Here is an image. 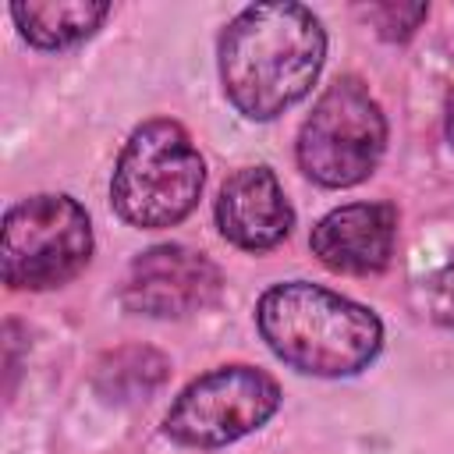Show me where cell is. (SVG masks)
I'll use <instances>...</instances> for the list:
<instances>
[{
  "label": "cell",
  "instance_id": "6da1fadb",
  "mask_svg": "<svg viewBox=\"0 0 454 454\" xmlns=\"http://www.w3.org/2000/svg\"><path fill=\"white\" fill-rule=\"evenodd\" d=\"M326 57L319 18L301 4H252L220 35V82L227 99L252 121L294 106Z\"/></svg>",
  "mask_w": 454,
  "mask_h": 454
},
{
  "label": "cell",
  "instance_id": "7a4b0ae2",
  "mask_svg": "<svg viewBox=\"0 0 454 454\" xmlns=\"http://www.w3.org/2000/svg\"><path fill=\"white\" fill-rule=\"evenodd\" d=\"M270 351L305 376H355L383 344V326L365 305L309 280L273 284L255 309Z\"/></svg>",
  "mask_w": 454,
  "mask_h": 454
},
{
  "label": "cell",
  "instance_id": "3957f363",
  "mask_svg": "<svg viewBox=\"0 0 454 454\" xmlns=\"http://www.w3.org/2000/svg\"><path fill=\"white\" fill-rule=\"evenodd\" d=\"M202 181L206 167L188 131L177 121L156 117L135 128L124 142L110 199L114 209L135 227H174L195 209Z\"/></svg>",
  "mask_w": 454,
  "mask_h": 454
},
{
  "label": "cell",
  "instance_id": "277c9868",
  "mask_svg": "<svg viewBox=\"0 0 454 454\" xmlns=\"http://www.w3.org/2000/svg\"><path fill=\"white\" fill-rule=\"evenodd\" d=\"M387 149V117L358 78H337L298 131V167L323 188L365 181Z\"/></svg>",
  "mask_w": 454,
  "mask_h": 454
},
{
  "label": "cell",
  "instance_id": "5b68a950",
  "mask_svg": "<svg viewBox=\"0 0 454 454\" xmlns=\"http://www.w3.org/2000/svg\"><path fill=\"white\" fill-rule=\"evenodd\" d=\"M89 255L92 223L71 195H32L4 213L0 262L11 287H60L85 270Z\"/></svg>",
  "mask_w": 454,
  "mask_h": 454
},
{
  "label": "cell",
  "instance_id": "8992f818",
  "mask_svg": "<svg viewBox=\"0 0 454 454\" xmlns=\"http://www.w3.org/2000/svg\"><path fill=\"white\" fill-rule=\"evenodd\" d=\"M277 404L280 387L273 376L252 365H220L177 394L163 429L184 447H223L255 433Z\"/></svg>",
  "mask_w": 454,
  "mask_h": 454
},
{
  "label": "cell",
  "instance_id": "52a82bcc",
  "mask_svg": "<svg viewBox=\"0 0 454 454\" xmlns=\"http://www.w3.org/2000/svg\"><path fill=\"white\" fill-rule=\"evenodd\" d=\"M220 270L202 252L184 245H153L128 266L121 298L138 316L181 319L209 309L220 298Z\"/></svg>",
  "mask_w": 454,
  "mask_h": 454
},
{
  "label": "cell",
  "instance_id": "ba28073f",
  "mask_svg": "<svg viewBox=\"0 0 454 454\" xmlns=\"http://www.w3.org/2000/svg\"><path fill=\"white\" fill-rule=\"evenodd\" d=\"M309 245L312 255L333 273H380L397 245V209L387 202H348L330 209L312 227Z\"/></svg>",
  "mask_w": 454,
  "mask_h": 454
},
{
  "label": "cell",
  "instance_id": "9c48e42d",
  "mask_svg": "<svg viewBox=\"0 0 454 454\" xmlns=\"http://www.w3.org/2000/svg\"><path fill=\"white\" fill-rule=\"evenodd\" d=\"M291 223L294 209L270 167H245L223 181L216 199V227L231 245L266 252L291 234Z\"/></svg>",
  "mask_w": 454,
  "mask_h": 454
},
{
  "label": "cell",
  "instance_id": "30bf717a",
  "mask_svg": "<svg viewBox=\"0 0 454 454\" xmlns=\"http://www.w3.org/2000/svg\"><path fill=\"white\" fill-rule=\"evenodd\" d=\"M106 14H110V4H92V0H53V4H14L11 7L14 25L39 50H67L89 39L103 25Z\"/></svg>",
  "mask_w": 454,
  "mask_h": 454
},
{
  "label": "cell",
  "instance_id": "8fae6325",
  "mask_svg": "<svg viewBox=\"0 0 454 454\" xmlns=\"http://www.w3.org/2000/svg\"><path fill=\"white\" fill-rule=\"evenodd\" d=\"M362 14L372 21V28L383 39L401 43V39H408L426 21L429 7L426 4H369V7H362Z\"/></svg>",
  "mask_w": 454,
  "mask_h": 454
},
{
  "label": "cell",
  "instance_id": "7c38bea8",
  "mask_svg": "<svg viewBox=\"0 0 454 454\" xmlns=\"http://www.w3.org/2000/svg\"><path fill=\"white\" fill-rule=\"evenodd\" d=\"M429 305H433V316L454 330V259L433 277V287H429Z\"/></svg>",
  "mask_w": 454,
  "mask_h": 454
}]
</instances>
